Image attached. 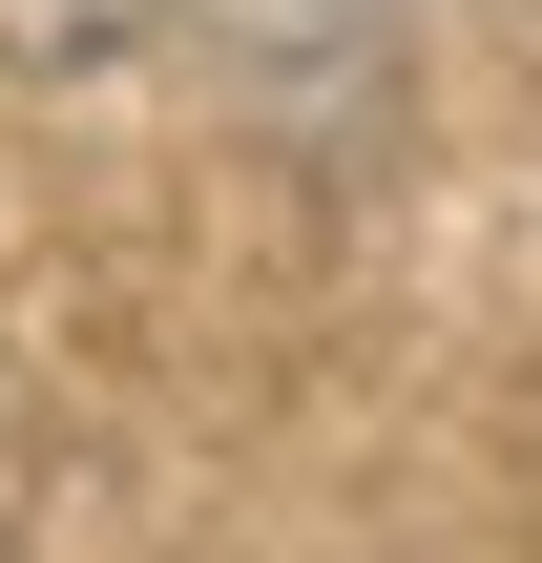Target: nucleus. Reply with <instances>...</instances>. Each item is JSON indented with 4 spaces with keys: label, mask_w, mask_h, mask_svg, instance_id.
I'll return each mask as SVG.
<instances>
[{
    "label": "nucleus",
    "mask_w": 542,
    "mask_h": 563,
    "mask_svg": "<svg viewBox=\"0 0 542 563\" xmlns=\"http://www.w3.org/2000/svg\"><path fill=\"white\" fill-rule=\"evenodd\" d=\"M125 42H146V0H0V63H42V84H84Z\"/></svg>",
    "instance_id": "nucleus-1"
}]
</instances>
